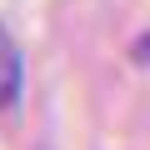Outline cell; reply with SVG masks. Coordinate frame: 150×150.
<instances>
[{"instance_id": "obj_1", "label": "cell", "mask_w": 150, "mask_h": 150, "mask_svg": "<svg viewBox=\"0 0 150 150\" xmlns=\"http://www.w3.org/2000/svg\"><path fill=\"white\" fill-rule=\"evenodd\" d=\"M15 90H20V55L10 45V35L0 30V105L15 100Z\"/></svg>"}]
</instances>
